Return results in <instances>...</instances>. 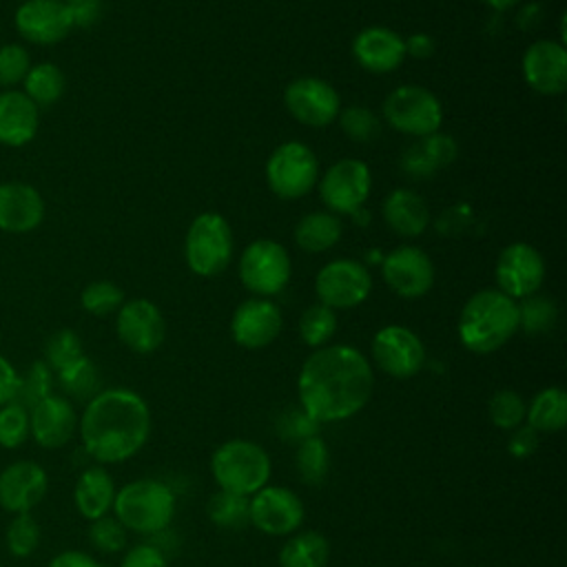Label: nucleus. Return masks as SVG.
<instances>
[{
  "instance_id": "32",
  "label": "nucleus",
  "mask_w": 567,
  "mask_h": 567,
  "mask_svg": "<svg viewBox=\"0 0 567 567\" xmlns=\"http://www.w3.org/2000/svg\"><path fill=\"white\" fill-rule=\"evenodd\" d=\"M66 89L64 71L53 62H38L31 64L29 73L22 80V93L38 106L55 104Z\"/></svg>"
},
{
  "instance_id": "11",
  "label": "nucleus",
  "mask_w": 567,
  "mask_h": 567,
  "mask_svg": "<svg viewBox=\"0 0 567 567\" xmlns=\"http://www.w3.org/2000/svg\"><path fill=\"white\" fill-rule=\"evenodd\" d=\"M372 177L365 162L346 157L334 162L319 182V195L330 213L352 215L370 195Z\"/></svg>"
},
{
  "instance_id": "19",
  "label": "nucleus",
  "mask_w": 567,
  "mask_h": 567,
  "mask_svg": "<svg viewBox=\"0 0 567 567\" xmlns=\"http://www.w3.org/2000/svg\"><path fill=\"white\" fill-rule=\"evenodd\" d=\"M49 489L47 470L35 461H13L0 472V507L9 514L31 512Z\"/></svg>"
},
{
  "instance_id": "17",
  "label": "nucleus",
  "mask_w": 567,
  "mask_h": 567,
  "mask_svg": "<svg viewBox=\"0 0 567 567\" xmlns=\"http://www.w3.org/2000/svg\"><path fill=\"white\" fill-rule=\"evenodd\" d=\"M115 332L128 350L137 354H151L162 346L166 326L159 308L153 301L131 299L124 301L117 310Z\"/></svg>"
},
{
  "instance_id": "26",
  "label": "nucleus",
  "mask_w": 567,
  "mask_h": 567,
  "mask_svg": "<svg viewBox=\"0 0 567 567\" xmlns=\"http://www.w3.org/2000/svg\"><path fill=\"white\" fill-rule=\"evenodd\" d=\"M115 483L104 465H91L82 470L73 487V505L86 520H97L113 509Z\"/></svg>"
},
{
  "instance_id": "6",
  "label": "nucleus",
  "mask_w": 567,
  "mask_h": 567,
  "mask_svg": "<svg viewBox=\"0 0 567 567\" xmlns=\"http://www.w3.org/2000/svg\"><path fill=\"white\" fill-rule=\"evenodd\" d=\"M188 268L199 277H215L226 270L233 255V233L217 213H202L193 219L184 241Z\"/></svg>"
},
{
  "instance_id": "7",
  "label": "nucleus",
  "mask_w": 567,
  "mask_h": 567,
  "mask_svg": "<svg viewBox=\"0 0 567 567\" xmlns=\"http://www.w3.org/2000/svg\"><path fill=\"white\" fill-rule=\"evenodd\" d=\"M383 115L392 128L405 135L425 137L441 128L443 109L432 91L416 84H403L383 100Z\"/></svg>"
},
{
  "instance_id": "1",
  "label": "nucleus",
  "mask_w": 567,
  "mask_h": 567,
  "mask_svg": "<svg viewBox=\"0 0 567 567\" xmlns=\"http://www.w3.org/2000/svg\"><path fill=\"white\" fill-rule=\"evenodd\" d=\"M372 390L374 372L368 357L346 343L317 348L297 377L299 405L319 425L359 414Z\"/></svg>"
},
{
  "instance_id": "28",
  "label": "nucleus",
  "mask_w": 567,
  "mask_h": 567,
  "mask_svg": "<svg viewBox=\"0 0 567 567\" xmlns=\"http://www.w3.org/2000/svg\"><path fill=\"white\" fill-rule=\"evenodd\" d=\"M454 157H456L454 140L436 131L432 135L419 137V142L403 153L401 166L405 173L414 177H427L439 168H445L447 164H452Z\"/></svg>"
},
{
  "instance_id": "9",
  "label": "nucleus",
  "mask_w": 567,
  "mask_h": 567,
  "mask_svg": "<svg viewBox=\"0 0 567 567\" xmlns=\"http://www.w3.org/2000/svg\"><path fill=\"white\" fill-rule=\"evenodd\" d=\"M239 279L257 297L281 292L290 279V257L275 239H255L239 259Z\"/></svg>"
},
{
  "instance_id": "2",
  "label": "nucleus",
  "mask_w": 567,
  "mask_h": 567,
  "mask_svg": "<svg viewBox=\"0 0 567 567\" xmlns=\"http://www.w3.org/2000/svg\"><path fill=\"white\" fill-rule=\"evenodd\" d=\"M84 452L97 465L133 458L151 436L148 403L128 388H106L91 396L78 419Z\"/></svg>"
},
{
  "instance_id": "41",
  "label": "nucleus",
  "mask_w": 567,
  "mask_h": 567,
  "mask_svg": "<svg viewBox=\"0 0 567 567\" xmlns=\"http://www.w3.org/2000/svg\"><path fill=\"white\" fill-rule=\"evenodd\" d=\"M80 303L89 315L106 317L120 310V306L124 303V290L113 281L97 279L84 286V290L80 292Z\"/></svg>"
},
{
  "instance_id": "22",
  "label": "nucleus",
  "mask_w": 567,
  "mask_h": 567,
  "mask_svg": "<svg viewBox=\"0 0 567 567\" xmlns=\"http://www.w3.org/2000/svg\"><path fill=\"white\" fill-rule=\"evenodd\" d=\"M527 86L543 95H558L567 89V49L554 40H538L523 55Z\"/></svg>"
},
{
  "instance_id": "38",
  "label": "nucleus",
  "mask_w": 567,
  "mask_h": 567,
  "mask_svg": "<svg viewBox=\"0 0 567 567\" xmlns=\"http://www.w3.org/2000/svg\"><path fill=\"white\" fill-rule=\"evenodd\" d=\"M525 408H527V403L523 401V396L518 392L503 388L489 396L487 416H489L492 425H496L498 430L512 432L525 423Z\"/></svg>"
},
{
  "instance_id": "21",
  "label": "nucleus",
  "mask_w": 567,
  "mask_h": 567,
  "mask_svg": "<svg viewBox=\"0 0 567 567\" xmlns=\"http://www.w3.org/2000/svg\"><path fill=\"white\" fill-rule=\"evenodd\" d=\"M78 412L62 394H49L29 410V436L44 450L64 447L78 432Z\"/></svg>"
},
{
  "instance_id": "23",
  "label": "nucleus",
  "mask_w": 567,
  "mask_h": 567,
  "mask_svg": "<svg viewBox=\"0 0 567 567\" xmlns=\"http://www.w3.org/2000/svg\"><path fill=\"white\" fill-rule=\"evenodd\" d=\"M44 221V197L27 182L0 184V230L22 235Z\"/></svg>"
},
{
  "instance_id": "39",
  "label": "nucleus",
  "mask_w": 567,
  "mask_h": 567,
  "mask_svg": "<svg viewBox=\"0 0 567 567\" xmlns=\"http://www.w3.org/2000/svg\"><path fill=\"white\" fill-rule=\"evenodd\" d=\"M558 310L556 303L540 295H529L518 306V330H525L527 334H543L549 332L556 323Z\"/></svg>"
},
{
  "instance_id": "35",
  "label": "nucleus",
  "mask_w": 567,
  "mask_h": 567,
  "mask_svg": "<svg viewBox=\"0 0 567 567\" xmlns=\"http://www.w3.org/2000/svg\"><path fill=\"white\" fill-rule=\"evenodd\" d=\"M55 374H58V383L66 396L89 401L91 396H95L100 392V372H97L95 363L84 354L80 359H75L73 363L64 365L62 370H58Z\"/></svg>"
},
{
  "instance_id": "45",
  "label": "nucleus",
  "mask_w": 567,
  "mask_h": 567,
  "mask_svg": "<svg viewBox=\"0 0 567 567\" xmlns=\"http://www.w3.org/2000/svg\"><path fill=\"white\" fill-rule=\"evenodd\" d=\"M339 124L346 137L354 142H372L381 133L379 117L365 109V106H350L343 113H339Z\"/></svg>"
},
{
  "instance_id": "13",
  "label": "nucleus",
  "mask_w": 567,
  "mask_h": 567,
  "mask_svg": "<svg viewBox=\"0 0 567 567\" xmlns=\"http://www.w3.org/2000/svg\"><path fill=\"white\" fill-rule=\"evenodd\" d=\"M372 359L379 370L394 379H410L425 363V346L405 326H385L372 337Z\"/></svg>"
},
{
  "instance_id": "12",
  "label": "nucleus",
  "mask_w": 567,
  "mask_h": 567,
  "mask_svg": "<svg viewBox=\"0 0 567 567\" xmlns=\"http://www.w3.org/2000/svg\"><path fill=\"white\" fill-rule=\"evenodd\" d=\"M315 290L319 303L332 310H346L365 301L372 290V277L368 268L354 259H334L319 270Z\"/></svg>"
},
{
  "instance_id": "36",
  "label": "nucleus",
  "mask_w": 567,
  "mask_h": 567,
  "mask_svg": "<svg viewBox=\"0 0 567 567\" xmlns=\"http://www.w3.org/2000/svg\"><path fill=\"white\" fill-rule=\"evenodd\" d=\"M49 394H53V370L42 359L33 361L22 374L18 372V385L13 396L18 405L31 410Z\"/></svg>"
},
{
  "instance_id": "48",
  "label": "nucleus",
  "mask_w": 567,
  "mask_h": 567,
  "mask_svg": "<svg viewBox=\"0 0 567 567\" xmlns=\"http://www.w3.org/2000/svg\"><path fill=\"white\" fill-rule=\"evenodd\" d=\"M538 445H540V434L536 430H532L527 423H523V425H518L516 430L509 432L507 454L518 458V461H525L532 454H536Z\"/></svg>"
},
{
  "instance_id": "51",
  "label": "nucleus",
  "mask_w": 567,
  "mask_h": 567,
  "mask_svg": "<svg viewBox=\"0 0 567 567\" xmlns=\"http://www.w3.org/2000/svg\"><path fill=\"white\" fill-rule=\"evenodd\" d=\"M16 385H18V370L4 354H0V408L13 401Z\"/></svg>"
},
{
  "instance_id": "44",
  "label": "nucleus",
  "mask_w": 567,
  "mask_h": 567,
  "mask_svg": "<svg viewBox=\"0 0 567 567\" xmlns=\"http://www.w3.org/2000/svg\"><path fill=\"white\" fill-rule=\"evenodd\" d=\"M126 540H128V532L126 527L111 514L97 518V520H91V527H89V543L102 551V554H117L126 547Z\"/></svg>"
},
{
  "instance_id": "20",
  "label": "nucleus",
  "mask_w": 567,
  "mask_h": 567,
  "mask_svg": "<svg viewBox=\"0 0 567 567\" xmlns=\"http://www.w3.org/2000/svg\"><path fill=\"white\" fill-rule=\"evenodd\" d=\"M385 284L403 299L423 297L434 284L432 259L416 246L394 248L381 266Z\"/></svg>"
},
{
  "instance_id": "27",
  "label": "nucleus",
  "mask_w": 567,
  "mask_h": 567,
  "mask_svg": "<svg viewBox=\"0 0 567 567\" xmlns=\"http://www.w3.org/2000/svg\"><path fill=\"white\" fill-rule=\"evenodd\" d=\"M383 219L396 235L416 237L427 228L430 213L425 199L419 193L410 188H396L383 202Z\"/></svg>"
},
{
  "instance_id": "34",
  "label": "nucleus",
  "mask_w": 567,
  "mask_h": 567,
  "mask_svg": "<svg viewBox=\"0 0 567 567\" xmlns=\"http://www.w3.org/2000/svg\"><path fill=\"white\" fill-rule=\"evenodd\" d=\"M206 514H208L210 523L221 529L239 532L246 525H250L248 496L233 494L226 489H217L215 494H210V498L206 503Z\"/></svg>"
},
{
  "instance_id": "47",
  "label": "nucleus",
  "mask_w": 567,
  "mask_h": 567,
  "mask_svg": "<svg viewBox=\"0 0 567 567\" xmlns=\"http://www.w3.org/2000/svg\"><path fill=\"white\" fill-rule=\"evenodd\" d=\"M120 567H168V560L159 547L151 543H140L124 551Z\"/></svg>"
},
{
  "instance_id": "24",
  "label": "nucleus",
  "mask_w": 567,
  "mask_h": 567,
  "mask_svg": "<svg viewBox=\"0 0 567 567\" xmlns=\"http://www.w3.org/2000/svg\"><path fill=\"white\" fill-rule=\"evenodd\" d=\"M352 55L370 73H390L405 60V42L385 27H368L352 40Z\"/></svg>"
},
{
  "instance_id": "8",
  "label": "nucleus",
  "mask_w": 567,
  "mask_h": 567,
  "mask_svg": "<svg viewBox=\"0 0 567 567\" xmlns=\"http://www.w3.org/2000/svg\"><path fill=\"white\" fill-rule=\"evenodd\" d=\"M266 179L270 190L281 199L303 197L319 179V159L301 142L279 144L266 162Z\"/></svg>"
},
{
  "instance_id": "10",
  "label": "nucleus",
  "mask_w": 567,
  "mask_h": 567,
  "mask_svg": "<svg viewBox=\"0 0 567 567\" xmlns=\"http://www.w3.org/2000/svg\"><path fill=\"white\" fill-rule=\"evenodd\" d=\"M248 516L266 536H290L301 529L306 507L295 489L268 483L248 496Z\"/></svg>"
},
{
  "instance_id": "30",
  "label": "nucleus",
  "mask_w": 567,
  "mask_h": 567,
  "mask_svg": "<svg viewBox=\"0 0 567 567\" xmlns=\"http://www.w3.org/2000/svg\"><path fill=\"white\" fill-rule=\"evenodd\" d=\"M330 543L315 529L295 532L279 549V567H326Z\"/></svg>"
},
{
  "instance_id": "3",
  "label": "nucleus",
  "mask_w": 567,
  "mask_h": 567,
  "mask_svg": "<svg viewBox=\"0 0 567 567\" xmlns=\"http://www.w3.org/2000/svg\"><path fill=\"white\" fill-rule=\"evenodd\" d=\"M518 332V303L498 288L474 292L458 317V339L474 354L503 348Z\"/></svg>"
},
{
  "instance_id": "16",
  "label": "nucleus",
  "mask_w": 567,
  "mask_h": 567,
  "mask_svg": "<svg viewBox=\"0 0 567 567\" xmlns=\"http://www.w3.org/2000/svg\"><path fill=\"white\" fill-rule=\"evenodd\" d=\"M284 102L288 113L306 126H328L337 120L341 109L337 89L312 75L295 78L286 86Z\"/></svg>"
},
{
  "instance_id": "33",
  "label": "nucleus",
  "mask_w": 567,
  "mask_h": 567,
  "mask_svg": "<svg viewBox=\"0 0 567 567\" xmlns=\"http://www.w3.org/2000/svg\"><path fill=\"white\" fill-rule=\"evenodd\" d=\"M295 470L306 485H321L330 472V450L319 434H312L297 443Z\"/></svg>"
},
{
  "instance_id": "43",
  "label": "nucleus",
  "mask_w": 567,
  "mask_h": 567,
  "mask_svg": "<svg viewBox=\"0 0 567 567\" xmlns=\"http://www.w3.org/2000/svg\"><path fill=\"white\" fill-rule=\"evenodd\" d=\"M29 439V410L9 401L0 408V447L16 450Z\"/></svg>"
},
{
  "instance_id": "40",
  "label": "nucleus",
  "mask_w": 567,
  "mask_h": 567,
  "mask_svg": "<svg viewBox=\"0 0 567 567\" xmlns=\"http://www.w3.org/2000/svg\"><path fill=\"white\" fill-rule=\"evenodd\" d=\"M4 543L11 556L16 558H27L31 556L38 545H40V525L31 516V512L24 514H13V518L7 525L4 532Z\"/></svg>"
},
{
  "instance_id": "15",
  "label": "nucleus",
  "mask_w": 567,
  "mask_h": 567,
  "mask_svg": "<svg viewBox=\"0 0 567 567\" xmlns=\"http://www.w3.org/2000/svg\"><path fill=\"white\" fill-rule=\"evenodd\" d=\"M22 40L40 47L62 42L71 29V13L64 0H22L13 13Z\"/></svg>"
},
{
  "instance_id": "52",
  "label": "nucleus",
  "mask_w": 567,
  "mask_h": 567,
  "mask_svg": "<svg viewBox=\"0 0 567 567\" xmlns=\"http://www.w3.org/2000/svg\"><path fill=\"white\" fill-rule=\"evenodd\" d=\"M47 567H102L91 554L80 549H64L55 554Z\"/></svg>"
},
{
  "instance_id": "14",
  "label": "nucleus",
  "mask_w": 567,
  "mask_h": 567,
  "mask_svg": "<svg viewBox=\"0 0 567 567\" xmlns=\"http://www.w3.org/2000/svg\"><path fill=\"white\" fill-rule=\"evenodd\" d=\"M543 279L545 261L540 252L529 244H509L496 259V286L514 301L536 295L543 286Z\"/></svg>"
},
{
  "instance_id": "25",
  "label": "nucleus",
  "mask_w": 567,
  "mask_h": 567,
  "mask_svg": "<svg viewBox=\"0 0 567 567\" xmlns=\"http://www.w3.org/2000/svg\"><path fill=\"white\" fill-rule=\"evenodd\" d=\"M38 126L40 109L22 91H0V144L20 148L35 137Z\"/></svg>"
},
{
  "instance_id": "5",
  "label": "nucleus",
  "mask_w": 567,
  "mask_h": 567,
  "mask_svg": "<svg viewBox=\"0 0 567 567\" xmlns=\"http://www.w3.org/2000/svg\"><path fill=\"white\" fill-rule=\"evenodd\" d=\"M272 472L270 454L250 439H230L210 456V474L219 489L252 496L268 485Z\"/></svg>"
},
{
  "instance_id": "54",
  "label": "nucleus",
  "mask_w": 567,
  "mask_h": 567,
  "mask_svg": "<svg viewBox=\"0 0 567 567\" xmlns=\"http://www.w3.org/2000/svg\"><path fill=\"white\" fill-rule=\"evenodd\" d=\"M487 7H492V9H496V11H505V9H509V7H514L518 0H483Z\"/></svg>"
},
{
  "instance_id": "4",
  "label": "nucleus",
  "mask_w": 567,
  "mask_h": 567,
  "mask_svg": "<svg viewBox=\"0 0 567 567\" xmlns=\"http://www.w3.org/2000/svg\"><path fill=\"white\" fill-rule=\"evenodd\" d=\"M175 492L159 478H135L115 492L113 516L126 532L153 536L166 532L175 518Z\"/></svg>"
},
{
  "instance_id": "49",
  "label": "nucleus",
  "mask_w": 567,
  "mask_h": 567,
  "mask_svg": "<svg viewBox=\"0 0 567 567\" xmlns=\"http://www.w3.org/2000/svg\"><path fill=\"white\" fill-rule=\"evenodd\" d=\"M279 427H281V436L292 439L295 443H299L312 434H319V423L312 421L303 410L288 412L284 416V425H279Z\"/></svg>"
},
{
  "instance_id": "53",
  "label": "nucleus",
  "mask_w": 567,
  "mask_h": 567,
  "mask_svg": "<svg viewBox=\"0 0 567 567\" xmlns=\"http://www.w3.org/2000/svg\"><path fill=\"white\" fill-rule=\"evenodd\" d=\"M405 42V55H412L416 60H425L434 53V40L427 33H412Z\"/></svg>"
},
{
  "instance_id": "37",
  "label": "nucleus",
  "mask_w": 567,
  "mask_h": 567,
  "mask_svg": "<svg viewBox=\"0 0 567 567\" xmlns=\"http://www.w3.org/2000/svg\"><path fill=\"white\" fill-rule=\"evenodd\" d=\"M337 332V312L323 303H312L299 319V337L310 348H323Z\"/></svg>"
},
{
  "instance_id": "42",
  "label": "nucleus",
  "mask_w": 567,
  "mask_h": 567,
  "mask_svg": "<svg viewBox=\"0 0 567 567\" xmlns=\"http://www.w3.org/2000/svg\"><path fill=\"white\" fill-rule=\"evenodd\" d=\"M82 354L84 352H82L80 337L71 328H62V330H55L53 334H49V339L44 341V359L42 361L53 372H58L64 365H69L75 359H80Z\"/></svg>"
},
{
  "instance_id": "29",
  "label": "nucleus",
  "mask_w": 567,
  "mask_h": 567,
  "mask_svg": "<svg viewBox=\"0 0 567 567\" xmlns=\"http://www.w3.org/2000/svg\"><path fill=\"white\" fill-rule=\"evenodd\" d=\"M525 423L538 434H554L567 425V392L558 385L538 390L525 408Z\"/></svg>"
},
{
  "instance_id": "46",
  "label": "nucleus",
  "mask_w": 567,
  "mask_h": 567,
  "mask_svg": "<svg viewBox=\"0 0 567 567\" xmlns=\"http://www.w3.org/2000/svg\"><path fill=\"white\" fill-rule=\"evenodd\" d=\"M29 69L31 55L27 47L18 42H7L0 47V86L13 89L16 84H22Z\"/></svg>"
},
{
  "instance_id": "50",
  "label": "nucleus",
  "mask_w": 567,
  "mask_h": 567,
  "mask_svg": "<svg viewBox=\"0 0 567 567\" xmlns=\"http://www.w3.org/2000/svg\"><path fill=\"white\" fill-rule=\"evenodd\" d=\"M71 13L73 27L89 29L93 27L102 16V2L100 0H64Z\"/></svg>"
},
{
  "instance_id": "31",
  "label": "nucleus",
  "mask_w": 567,
  "mask_h": 567,
  "mask_svg": "<svg viewBox=\"0 0 567 567\" xmlns=\"http://www.w3.org/2000/svg\"><path fill=\"white\" fill-rule=\"evenodd\" d=\"M341 237V221L332 213H308L295 226V241L306 252L330 250Z\"/></svg>"
},
{
  "instance_id": "18",
  "label": "nucleus",
  "mask_w": 567,
  "mask_h": 567,
  "mask_svg": "<svg viewBox=\"0 0 567 567\" xmlns=\"http://www.w3.org/2000/svg\"><path fill=\"white\" fill-rule=\"evenodd\" d=\"M284 326L281 310L266 297H252L237 306L230 319V334L237 346L259 350L270 346Z\"/></svg>"
}]
</instances>
